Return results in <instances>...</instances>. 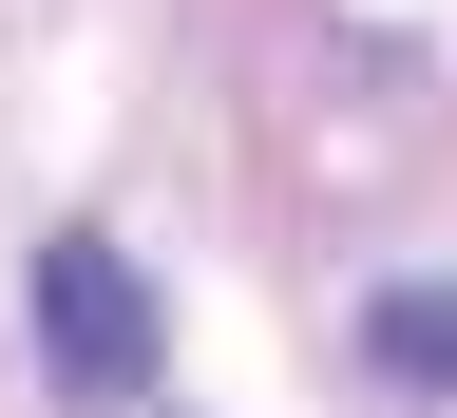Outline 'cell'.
Listing matches in <instances>:
<instances>
[{
	"label": "cell",
	"instance_id": "obj_1",
	"mask_svg": "<svg viewBox=\"0 0 457 418\" xmlns=\"http://www.w3.org/2000/svg\"><path fill=\"white\" fill-rule=\"evenodd\" d=\"M38 362H57V399H153V285H134V248H96V228H57L38 248Z\"/></svg>",
	"mask_w": 457,
	"mask_h": 418
},
{
	"label": "cell",
	"instance_id": "obj_2",
	"mask_svg": "<svg viewBox=\"0 0 457 418\" xmlns=\"http://www.w3.org/2000/svg\"><path fill=\"white\" fill-rule=\"evenodd\" d=\"M362 342H381L400 381H457V285H381V324H362Z\"/></svg>",
	"mask_w": 457,
	"mask_h": 418
}]
</instances>
